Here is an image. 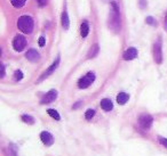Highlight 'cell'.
I'll list each match as a JSON object with an SVG mask.
<instances>
[{"instance_id":"obj_6","label":"cell","mask_w":167,"mask_h":156,"mask_svg":"<svg viewBox=\"0 0 167 156\" xmlns=\"http://www.w3.org/2000/svg\"><path fill=\"white\" fill-rule=\"evenodd\" d=\"M152 122H153V119H152V116H150L149 114H142V115L139 117V124L142 129H149L150 126H151Z\"/></svg>"},{"instance_id":"obj_11","label":"cell","mask_w":167,"mask_h":156,"mask_svg":"<svg viewBox=\"0 0 167 156\" xmlns=\"http://www.w3.org/2000/svg\"><path fill=\"white\" fill-rule=\"evenodd\" d=\"M25 57H27L30 62H37V60L40 58V55H39V52L37 51V50L30 49V50H28V52L25 54Z\"/></svg>"},{"instance_id":"obj_7","label":"cell","mask_w":167,"mask_h":156,"mask_svg":"<svg viewBox=\"0 0 167 156\" xmlns=\"http://www.w3.org/2000/svg\"><path fill=\"white\" fill-rule=\"evenodd\" d=\"M56 97H57L56 90H54V89L49 90L45 96L42 97V99L40 101V104H49V103H52V101H54L56 99Z\"/></svg>"},{"instance_id":"obj_16","label":"cell","mask_w":167,"mask_h":156,"mask_svg":"<svg viewBox=\"0 0 167 156\" xmlns=\"http://www.w3.org/2000/svg\"><path fill=\"white\" fill-rule=\"evenodd\" d=\"M69 25H70L69 16H68V14H66V11H63V14H62V26L64 27L65 30H68Z\"/></svg>"},{"instance_id":"obj_10","label":"cell","mask_w":167,"mask_h":156,"mask_svg":"<svg viewBox=\"0 0 167 156\" xmlns=\"http://www.w3.org/2000/svg\"><path fill=\"white\" fill-rule=\"evenodd\" d=\"M122 57H124V60H134V58H136L137 57V50L135 48H128L127 50H125Z\"/></svg>"},{"instance_id":"obj_5","label":"cell","mask_w":167,"mask_h":156,"mask_svg":"<svg viewBox=\"0 0 167 156\" xmlns=\"http://www.w3.org/2000/svg\"><path fill=\"white\" fill-rule=\"evenodd\" d=\"M25 46H27V40H25V38L19 34V35H16L14 38V40H13V47L15 49L16 51H22L23 49L25 48Z\"/></svg>"},{"instance_id":"obj_13","label":"cell","mask_w":167,"mask_h":156,"mask_svg":"<svg viewBox=\"0 0 167 156\" xmlns=\"http://www.w3.org/2000/svg\"><path fill=\"white\" fill-rule=\"evenodd\" d=\"M129 99V96L127 95L126 92H120V93H118V96H117V101H118V104L119 105H124L126 104L127 101H128Z\"/></svg>"},{"instance_id":"obj_25","label":"cell","mask_w":167,"mask_h":156,"mask_svg":"<svg viewBox=\"0 0 167 156\" xmlns=\"http://www.w3.org/2000/svg\"><path fill=\"white\" fill-rule=\"evenodd\" d=\"M38 1V4H39V6H45L46 5V2H47V0H37Z\"/></svg>"},{"instance_id":"obj_15","label":"cell","mask_w":167,"mask_h":156,"mask_svg":"<svg viewBox=\"0 0 167 156\" xmlns=\"http://www.w3.org/2000/svg\"><path fill=\"white\" fill-rule=\"evenodd\" d=\"M97 54H99V45H97V43H95V45L92 46V48L89 49L87 57L88 58H93V57H95Z\"/></svg>"},{"instance_id":"obj_21","label":"cell","mask_w":167,"mask_h":156,"mask_svg":"<svg viewBox=\"0 0 167 156\" xmlns=\"http://www.w3.org/2000/svg\"><path fill=\"white\" fill-rule=\"evenodd\" d=\"M14 79H15L16 81H19V80H22V79H23V73L19 70L15 71V73H14Z\"/></svg>"},{"instance_id":"obj_4","label":"cell","mask_w":167,"mask_h":156,"mask_svg":"<svg viewBox=\"0 0 167 156\" xmlns=\"http://www.w3.org/2000/svg\"><path fill=\"white\" fill-rule=\"evenodd\" d=\"M153 60L157 64H160L163 62V52H161V41H160V39H158L153 45Z\"/></svg>"},{"instance_id":"obj_26","label":"cell","mask_w":167,"mask_h":156,"mask_svg":"<svg viewBox=\"0 0 167 156\" xmlns=\"http://www.w3.org/2000/svg\"><path fill=\"white\" fill-rule=\"evenodd\" d=\"M5 76V66L4 64H1V78H4Z\"/></svg>"},{"instance_id":"obj_23","label":"cell","mask_w":167,"mask_h":156,"mask_svg":"<svg viewBox=\"0 0 167 156\" xmlns=\"http://www.w3.org/2000/svg\"><path fill=\"white\" fill-rule=\"evenodd\" d=\"M159 142L163 146H165L167 148V139L166 138H161V137H159Z\"/></svg>"},{"instance_id":"obj_22","label":"cell","mask_w":167,"mask_h":156,"mask_svg":"<svg viewBox=\"0 0 167 156\" xmlns=\"http://www.w3.org/2000/svg\"><path fill=\"white\" fill-rule=\"evenodd\" d=\"M147 23L150 24V25H153V24H156V21L152 18L151 16H149V17H147Z\"/></svg>"},{"instance_id":"obj_17","label":"cell","mask_w":167,"mask_h":156,"mask_svg":"<svg viewBox=\"0 0 167 156\" xmlns=\"http://www.w3.org/2000/svg\"><path fill=\"white\" fill-rule=\"evenodd\" d=\"M11 5H13L14 7L21 8L25 5V1H27V0H11Z\"/></svg>"},{"instance_id":"obj_28","label":"cell","mask_w":167,"mask_h":156,"mask_svg":"<svg viewBox=\"0 0 167 156\" xmlns=\"http://www.w3.org/2000/svg\"><path fill=\"white\" fill-rule=\"evenodd\" d=\"M164 29L167 31V14H166V17H165V21H164Z\"/></svg>"},{"instance_id":"obj_9","label":"cell","mask_w":167,"mask_h":156,"mask_svg":"<svg viewBox=\"0 0 167 156\" xmlns=\"http://www.w3.org/2000/svg\"><path fill=\"white\" fill-rule=\"evenodd\" d=\"M40 139H41V141L46 146L53 145V142H54L53 136H52L49 132H47V131H42L41 134H40Z\"/></svg>"},{"instance_id":"obj_29","label":"cell","mask_w":167,"mask_h":156,"mask_svg":"<svg viewBox=\"0 0 167 156\" xmlns=\"http://www.w3.org/2000/svg\"><path fill=\"white\" fill-rule=\"evenodd\" d=\"M141 6L144 7V0H141Z\"/></svg>"},{"instance_id":"obj_20","label":"cell","mask_w":167,"mask_h":156,"mask_svg":"<svg viewBox=\"0 0 167 156\" xmlns=\"http://www.w3.org/2000/svg\"><path fill=\"white\" fill-rule=\"evenodd\" d=\"M22 120L25 123H29V124H33L34 123V119L30 115H22Z\"/></svg>"},{"instance_id":"obj_2","label":"cell","mask_w":167,"mask_h":156,"mask_svg":"<svg viewBox=\"0 0 167 156\" xmlns=\"http://www.w3.org/2000/svg\"><path fill=\"white\" fill-rule=\"evenodd\" d=\"M33 19L29 15L21 16L19 21H17V26H19V29L22 31L23 33H31L32 30H33Z\"/></svg>"},{"instance_id":"obj_12","label":"cell","mask_w":167,"mask_h":156,"mask_svg":"<svg viewBox=\"0 0 167 156\" xmlns=\"http://www.w3.org/2000/svg\"><path fill=\"white\" fill-rule=\"evenodd\" d=\"M101 107H102L105 112H109L113 108V105H112V101H111L110 99L104 98V99L101 101Z\"/></svg>"},{"instance_id":"obj_27","label":"cell","mask_w":167,"mask_h":156,"mask_svg":"<svg viewBox=\"0 0 167 156\" xmlns=\"http://www.w3.org/2000/svg\"><path fill=\"white\" fill-rule=\"evenodd\" d=\"M81 104H83V103H81V101H78V103H77V104H75V105H73V109H76V108H78V107H79V106H80V105H81Z\"/></svg>"},{"instance_id":"obj_8","label":"cell","mask_w":167,"mask_h":156,"mask_svg":"<svg viewBox=\"0 0 167 156\" xmlns=\"http://www.w3.org/2000/svg\"><path fill=\"white\" fill-rule=\"evenodd\" d=\"M58 64H60V57H57L56 60H55V62H54V63L52 64V65H50L49 67H48V70L46 71L45 73H44V74H42L41 76H40V79H39V81H42V80H45L46 78H48V76H49V75L52 74V73H53L54 71H55V70H56V68H57V66H58Z\"/></svg>"},{"instance_id":"obj_1","label":"cell","mask_w":167,"mask_h":156,"mask_svg":"<svg viewBox=\"0 0 167 156\" xmlns=\"http://www.w3.org/2000/svg\"><path fill=\"white\" fill-rule=\"evenodd\" d=\"M109 27L113 32H118L120 30V13L118 5L112 1L111 2V13L109 17Z\"/></svg>"},{"instance_id":"obj_3","label":"cell","mask_w":167,"mask_h":156,"mask_svg":"<svg viewBox=\"0 0 167 156\" xmlns=\"http://www.w3.org/2000/svg\"><path fill=\"white\" fill-rule=\"evenodd\" d=\"M94 80H95V74L89 72V73H87L84 78H81L78 81V87H79L80 89H86V88H88L94 82Z\"/></svg>"},{"instance_id":"obj_24","label":"cell","mask_w":167,"mask_h":156,"mask_svg":"<svg viewBox=\"0 0 167 156\" xmlns=\"http://www.w3.org/2000/svg\"><path fill=\"white\" fill-rule=\"evenodd\" d=\"M45 42H46L45 38L44 37L39 38V46H40V47H44V46H45Z\"/></svg>"},{"instance_id":"obj_18","label":"cell","mask_w":167,"mask_h":156,"mask_svg":"<svg viewBox=\"0 0 167 156\" xmlns=\"http://www.w3.org/2000/svg\"><path fill=\"white\" fill-rule=\"evenodd\" d=\"M95 115V111L94 109H92V108H89V109H87L86 111V113H85V117H86V120H92L93 117H94Z\"/></svg>"},{"instance_id":"obj_14","label":"cell","mask_w":167,"mask_h":156,"mask_svg":"<svg viewBox=\"0 0 167 156\" xmlns=\"http://www.w3.org/2000/svg\"><path fill=\"white\" fill-rule=\"evenodd\" d=\"M88 32H89V25L85 21V22L81 23V26H80V34H81L83 38H86L88 35Z\"/></svg>"},{"instance_id":"obj_19","label":"cell","mask_w":167,"mask_h":156,"mask_svg":"<svg viewBox=\"0 0 167 156\" xmlns=\"http://www.w3.org/2000/svg\"><path fill=\"white\" fill-rule=\"evenodd\" d=\"M47 113H48V114H49V115L52 116L53 119H55V120H60V119H61V117H60V114H58V113H57L55 109H48V111H47Z\"/></svg>"}]
</instances>
